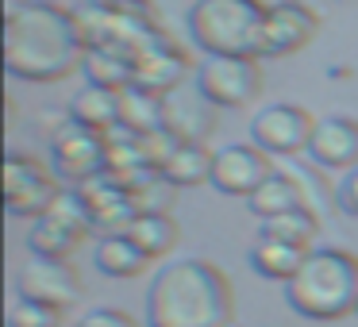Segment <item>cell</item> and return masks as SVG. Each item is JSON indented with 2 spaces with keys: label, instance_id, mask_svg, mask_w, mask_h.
<instances>
[{
  "label": "cell",
  "instance_id": "9c48e42d",
  "mask_svg": "<svg viewBox=\"0 0 358 327\" xmlns=\"http://www.w3.org/2000/svg\"><path fill=\"white\" fill-rule=\"evenodd\" d=\"M58 193H62V181L43 173L31 158L24 154L4 158V204H8L12 216H27V219L47 216Z\"/></svg>",
  "mask_w": 358,
  "mask_h": 327
},
{
  "label": "cell",
  "instance_id": "52a82bcc",
  "mask_svg": "<svg viewBox=\"0 0 358 327\" xmlns=\"http://www.w3.org/2000/svg\"><path fill=\"white\" fill-rule=\"evenodd\" d=\"M50 166H55L58 181H73V189H78L93 181L96 173H108V143L93 127L66 119L50 139Z\"/></svg>",
  "mask_w": 358,
  "mask_h": 327
},
{
  "label": "cell",
  "instance_id": "44dd1931",
  "mask_svg": "<svg viewBox=\"0 0 358 327\" xmlns=\"http://www.w3.org/2000/svg\"><path fill=\"white\" fill-rule=\"evenodd\" d=\"M124 235L147 258H166L173 247H178V224H173L170 212H139V216L127 224Z\"/></svg>",
  "mask_w": 358,
  "mask_h": 327
},
{
  "label": "cell",
  "instance_id": "6da1fadb",
  "mask_svg": "<svg viewBox=\"0 0 358 327\" xmlns=\"http://www.w3.org/2000/svg\"><path fill=\"white\" fill-rule=\"evenodd\" d=\"M85 62L73 12L55 0H24L4 12V70L31 85H55Z\"/></svg>",
  "mask_w": 358,
  "mask_h": 327
},
{
  "label": "cell",
  "instance_id": "8992f818",
  "mask_svg": "<svg viewBox=\"0 0 358 327\" xmlns=\"http://www.w3.org/2000/svg\"><path fill=\"white\" fill-rule=\"evenodd\" d=\"M196 93L212 108H247L262 93V70L258 58H235V54H208L196 62Z\"/></svg>",
  "mask_w": 358,
  "mask_h": 327
},
{
  "label": "cell",
  "instance_id": "ffe728a7",
  "mask_svg": "<svg viewBox=\"0 0 358 327\" xmlns=\"http://www.w3.org/2000/svg\"><path fill=\"white\" fill-rule=\"evenodd\" d=\"M212 162H216V150H208L204 143H181L173 150V158L162 166V177L173 189L212 185Z\"/></svg>",
  "mask_w": 358,
  "mask_h": 327
},
{
  "label": "cell",
  "instance_id": "8fae6325",
  "mask_svg": "<svg viewBox=\"0 0 358 327\" xmlns=\"http://www.w3.org/2000/svg\"><path fill=\"white\" fill-rule=\"evenodd\" d=\"M16 293H20V300H39V304H50V308L66 312L81 296V277L70 262L31 258L16 277Z\"/></svg>",
  "mask_w": 358,
  "mask_h": 327
},
{
  "label": "cell",
  "instance_id": "7a4b0ae2",
  "mask_svg": "<svg viewBox=\"0 0 358 327\" xmlns=\"http://www.w3.org/2000/svg\"><path fill=\"white\" fill-rule=\"evenodd\" d=\"M231 281L204 258H181L155 273L147 289V327H227Z\"/></svg>",
  "mask_w": 358,
  "mask_h": 327
},
{
  "label": "cell",
  "instance_id": "ba28073f",
  "mask_svg": "<svg viewBox=\"0 0 358 327\" xmlns=\"http://www.w3.org/2000/svg\"><path fill=\"white\" fill-rule=\"evenodd\" d=\"M312 131H316V119L301 104H270V108L255 112V119H250V143L258 150H266L270 158L308 154Z\"/></svg>",
  "mask_w": 358,
  "mask_h": 327
},
{
  "label": "cell",
  "instance_id": "9a60e30c",
  "mask_svg": "<svg viewBox=\"0 0 358 327\" xmlns=\"http://www.w3.org/2000/svg\"><path fill=\"white\" fill-rule=\"evenodd\" d=\"M189 70H193V58L178 43H162V47L147 50L143 58H135V85L155 96H170L181 89Z\"/></svg>",
  "mask_w": 358,
  "mask_h": 327
},
{
  "label": "cell",
  "instance_id": "5bb4252c",
  "mask_svg": "<svg viewBox=\"0 0 358 327\" xmlns=\"http://www.w3.org/2000/svg\"><path fill=\"white\" fill-rule=\"evenodd\" d=\"M320 20L308 4H293V8H281L273 16H266L262 27V58H289L296 50H304L316 35Z\"/></svg>",
  "mask_w": 358,
  "mask_h": 327
},
{
  "label": "cell",
  "instance_id": "cb8c5ba5",
  "mask_svg": "<svg viewBox=\"0 0 358 327\" xmlns=\"http://www.w3.org/2000/svg\"><path fill=\"white\" fill-rule=\"evenodd\" d=\"M162 116H166V96H155L139 85H127L120 93V127L135 135H150L162 127Z\"/></svg>",
  "mask_w": 358,
  "mask_h": 327
},
{
  "label": "cell",
  "instance_id": "277c9868",
  "mask_svg": "<svg viewBox=\"0 0 358 327\" xmlns=\"http://www.w3.org/2000/svg\"><path fill=\"white\" fill-rule=\"evenodd\" d=\"M189 43L208 54L262 58V27L266 16L250 0H193L185 16Z\"/></svg>",
  "mask_w": 358,
  "mask_h": 327
},
{
  "label": "cell",
  "instance_id": "30bf717a",
  "mask_svg": "<svg viewBox=\"0 0 358 327\" xmlns=\"http://www.w3.org/2000/svg\"><path fill=\"white\" fill-rule=\"evenodd\" d=\"M273 173V162L255 143H227L212 162V189L224 196H250Z\"/></svg>",
  "mask_w": 358,
  "mask_h": 327
},
{
  "label": "cell",
  "instance_id": "2e32d148",
  "mask_svg": "<svg viewBox=\"0 0 358 327\" xmlns=\"http://www.w3.org/2000/svg\"><path fill=\"white\" fill-rule=\"evenodd\" d=\"M66 112H70L73 124L93 127V131L108 135L112 127H120V93H116V89H104V85L85 81V85L70 96V108H66Z\"/></svg>",
  "mask_w": 358,
  "mask_h": 327
},
{
  "label": "cell",
  "instance_id": "3957f363",
  "mask_svg": "<svg viewBox=\"0 0 358 327\" xmlns=\"http://www.w3.org/2000/svg\"><path fill=\"white\" fill-rule=\"evenodd\" d=\"M285 300L304 319H343L358 308V258L339 247L308 250L296 277L285 285Z\"/></svg>",
  "mask_w": 358,
  "mask_h": 327
},
{
  "label": "cell",
  "instance_id": "5b68a950",
  "mask_svg": "<svg viewBox=\"0 0 358 327\" xmlns=\"http://www.w3.org/2000/svg\"><path fill=\"white\" fill-rule=\"evenodd\" d=\"M73 12V24H78L81 43L89 47H120L131 58H143L147 50L162 47L166 31L155 27V20H147V12L124 4V0H81Z\"/></svg>",
  "mask_w": 358,
  "mask_h": 327
},
{
  "label": "cell",
  "instance_id": "603a6c76",
  "mask_svg": "<svg viewBox=\"0 0 358 327\" xmlns=\"http://www.w3.org/2000/svg\"><path fill=\"white\" fill-rule=\"evenodd\" d=\"M93 262L104 277H139L150 258L143 254L127 235H104L93 250Z\"/></svg>",
  "mask_w": 358,
  "mask_h": 327
},
{
  "label": "cell",
  "instance_id": "4dcf8cb0",
  "mask_svg": "<svg viewBox=\"0 0 358 327\" xmlns=\"http://www.w3.org/2000/svg\"><path fill=\"white\" fill-rule=\"evenodd\" d=\"M262 16H273V12H281V8H293V4H304V0H250Z\"/></svg>",
  "mask_w": 358,
  "mask_h": 327
},
{
  "label": "cell",
  "instance_id": "4316f807",
  "mask_svg": "<svg viewBox=\"0 0 358 327\" xmlns=\"http://www.w3.org/2000/svg\"><path fill=\"white\" fill-rule=\"evenodd\" d=\"M47 216H55L58 224H66L73 235H89V231H93V212H89L85 196H81L78 189H62L58 201L50 204Z\"/></svg>",
  "mask_w": 358,
  "mask_h": 327
},
{
  "label": "cell",
  "instance_id": "484cf974",
  "mask_svg": "<svg viewBox=\"0 0 358 327\" xmlns=\"http://www.w3.org/2000/svg\"><path fill=\"white\" fill-rule=\"evenodd\" d=\"M320 219L312 208H293L285 216H273V219H262L258 227V239H273V242H289V247H304L312 250V235H316Z\"/></svg>",
  "mask_w": 358,
  "mask_h": 327
},
{
  "label": "cell",
  "instance_id": "e0dca14e",
  "mask_svg": "<svg viewBox=\"0 0 358 327\" xmlns=\"http://www.w3.org/2000/svg\"><path fill=\"white\" fill-rule=\"evenodd\" d=\"M162 127H170L181 143H204L216 131V108L196 93V101H181L178 93L166 96V116Z\"/></svg>",
  "mask_w": 358,
  "mask_h": 327
},
{
  "label": "cell",
  "instance_id": "7c38bea8",
  "mask_svg": "<svg viewBox=\"0 0 358 327\" xmlns=\"http://www.w3.org/2000/svg\"><path fill=\"white\" fill-rule=\"evenodd\" d=\"M78 193L85 196L89 212H93V227H101L104 235H124L127 224L139 216L131 193H127L112 173H96L93 181L78 185Z\"/></svg>",
  "mask_w": 358,
  "mask_h": 327
},
{
  "label": "cell",
  "instance_id": "d4e9b609",
  "mask_svg": "<svg viewBox=\"0 0 358 327\" xmlns=\"http://www.w3.org/2000/svg\"><path fill=\"white\" fill-rule=\"evenodd\" d=\"M78 242H81V235H73L70 227L58 224L55 216H39V219H31V227H27V250H31L35 258L66 262Z\"/></svg>",
  "mask_w": 358,
  "mask_h": 327
},
{
  "label": "cell",
  "instance_id": "83f0119b",
  "mask_svg": "<svg viewBox=\"0 0 358 327\" xmlns=\"http://www.w3.org/2000/svg\"><path fill=\"white\" fill-rule=\"evenodd\" d=\"M58 324H62V312L39 300H16L8 312V327H58Z\"/></svg>",
  "mask_w": 358,
  "mask_h": 327
},
{
  "label": "cell",
  "instance_id": "ac0fdd59",
  "mask_svg": "<svg viewBox=\"0 0 358 327\" xmlns=\"http://www.w3.org/2000/svg\"><path fill=\"white\" fill-rule=\"evenodd\" d=\"M247 208L255 212L258 219H273V216H285L293 208H304V193L296 185V177L289 170H273L255 193L247 196Z\"/></svg>",
  "mask_w": 358,
  "mask_h": 327
},
{
  "label": "cell",
  "instance_id": "7402d4cb",
  "mask_svg": "<svg viewBox=\"0 0 358 327\" xmlns=\"http://www.w3.org/2000/svg\"><path fill=\"white\" fill-rule=\"evenodd\" d=\"M304 258H308L304 247H289V242H273V239H255V247H250V266H255L258 277L285 281V285L296 277Z\"/></svg>",
  "mask_w": 358,
  "mask_h": 327
},
{
  "label": "cell",
  "instance_id": "4fadbf2b",
  "mask_svg": "<svg viewBox=\"0 0 358 327\" xmlns=\"http://www.w3.org/2000/svg\"><path fill=\"white\" fill-rule=\"evenodd\" d=\"M308 158L320 170H355L358 166V119L327 116L316 119V131L308 139Z\"/></svg>",
  "mask_w": 358,
  "mask_h": 327
},
{
  "label": "cell",
  "instance_id": "f1b7e54d",
  "mask_svg": "<svg viewBox=\"0 0 358 327\" xmlns=\"http://www.w3.org/2000/svg\"><path fill=\"white\" fill-rule=\"evenodd\" d=\"M335 204H339V212H347V216H358V166L343 173L339 189H335Z\"/></svg>",
  "mask_w": 358,
  "mask_h": 327
},
{
  "label": "cell",
  "instance_id": "d6a6232c",
  "mask_svg": "<svg viewBox=\"0 0 358 327\" xmlns=\"http://www.w3.org/2000/svg\"><path fill=\"white\" fill-rule=\"evenodd\" d=\"M355 316H358V308H355Z\"/></svg>",
  "mask_w": 358,
  "mask_h": 327
},
{
  "label": "cell",
  "instance_id": "d6986e66",
  "mask_svg": "<svg viewBox=\"0 0 358 327\" xmlns=\"http://www.w3.org/2000/svg\"><path fill=\"white\" fill-rule=\"evenodd\" d=\"M81 70H85V78L93 81V85L116 89V93H124L127 85H135V58L120 47H89Z\"/></svg>",
  "mask_w": 358,
  "mask_h": 327
},
{
  "label": "cell",
  "instance_id": "1f68e13d",
  "mask_svg": "<svg viewBox=\"0 0 358 327\" xmlns=\"http://www.w3.org/2000/svg\"><path fill=\"white\" fill-rule=\"evenodd\" d=\"M124 4H135V8H147L150 0H124Z\"/></svg>",
  "mask_w": 358,
  "mask_h": 327
},
{
  "label": "cell",
  "instance_id": "f546056e",
  "mask_svg": "<svg viewBox=\"0 0 358 327\" xmlns=\"http://www.w3.org/2000/svg\"><path fill=\"white\" fill-rule=\"evenodd\" d=\"M78 327H135V319L116 308H93L89 316H81Z\"/></svg>",
  "mask_w": 358,
  "mask_h": 327
}]
</instances>
